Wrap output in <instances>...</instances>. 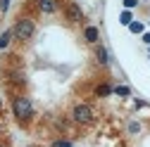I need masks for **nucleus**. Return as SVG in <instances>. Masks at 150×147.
Returning a JSON list of instances; mask_svg holds the SVG:
<instances>
[{"label":"nucleus","instance_id":"39448f33","mask_svg":"<svg viewBox=\"0 0 150 147\" xmlns=\"http://www.w3.org/2000/svg\"><path fill=\"white\" fill-rule=\"evenodd\" d=\"M67 14H69V19H74V22H79L81 17H83V14H81V7H79V5H69V7H67Z\"/></svg>","mask_w":150,"mask_h":147},{"label":"nucleus","instance_id":"4468645a","mask_svg":"<svg viewBox=\"0 0 150 147\" xmlns=\"http://www.w3.org/2000/svg\"><path fill=\"white\" fill-rule=\"evenodd\" d=\"M136 3H138V0H124V5H126V7H134Z\"/></svg>","mask_w":150,"mask_h":147},{"label":"nucleus","instance_id":"20e7f679","mask_svg":"<svg viewBox=\"0 0 150 147\" xmlns=\"http://www.w3.org/2000/svg\"><path fill=\"white\" fill-rule=\"evenodd\" d=\"M38 7H41V12H55L57 10V3L55 0H38Z\"/></svg>","mask_w":150,"mask_h":147},{"label":"nucleus","instance_id":"0eeeda50","mask_svg":"<svg viewBox=\"0 0 150 147\" xmlns=\"http://www.w3.org/2000/svg\"><path fill=\"white\" fill-rule=\"evenodd\" d=\"M14 36V31H5L3 36H0V50H5L7 45H10V38Z\"/></svg>","mask_w":150,"mask_h":147},{"label":"nucleus","instance_id":"9d476101","mask_svg":"<svg viewBox=\"0 0 150 147\" xmlns=\"http://www.w3.org/2000/svg\"><path fill=\"white\" fill-rule=\"evenodd\" d=\"M129 29L134 31V33H141V31H143V24H141V22H131V24H129Z\"/></svg>","mask_w":150,"mask_h":147},{"label":"nucleus","instance_id":"9b49d317","mask_svg":"<svg viewBox=\"0 0 150 147\" xmlns=\"http://www.w3.org/2000/svg\"><path fill=\"white\" fill-rule=\"evenodd\" d=\"M115 93L122 95V97H126V95H129V88H126V85H117V88H115Z\"/></svg>","mask_w":150,"mask_h":147},{"label":"nucleus","instance_id":"1a4fd4ad","mask_svg":"<svg viewBox=\"0 0 150 147\" xmlns=\"http://www.w3.org/2000/svg\"><path fill=\"white\" fill-rule=\"evenodd\" d=\"M107 60H110V57H107V50L100 48V50H98V62H100V64H107Z\"/></svg>","mask_w":150,"mask_h":147},{"label":"nucleus","instance_id":"2eb2a0df","mask_svg":"<svg viewBox=\"0 0 150 147\" xmlns=\"http://www.w3.org/2000/svg\"><path fill=\"white\" fill-rule=\"evenodd\" d=\"M55 147H71V142H55Z\"/></svg>","mask_w":150,"mask_h":147},{"label":"nucleus","instance_id":"f8f14e48","mask_svg":"<svg viewBox=\"0 0 150 147\" xmlns=\"http://www.w3.org/2000/svg\"><path fill=\"white\" fill-rule=\"evenodd\" d=\"M119 22L129 26V24H131V12H122V17H119Z\"/></svg>","mask_w":150,"mask_h":147},{"label":"nucleus","instance_id":"7ed1b4c3","mask_svg":"<svg viewBox=\"0 0 150 147\" xmlns=\"http://www.w3.org/2000/svg\"><path fill=\"white\" fill-rule=\"evenodd\" d=\"M93 119V112H91V107L88 104H79V107H74V121H79V123H88Z\"/></svg>","mask_w":150,"mask_h":147},{"label":"nucleus","instance_id":"ddd939ff","mask_svg":"<svg viewBox=\"0 0 150 147\" xmlns=\"http://www.w3.org/2000/svg\"><path fill=\"white\" fill-rule=\"evenodd\" d=\"M10 7V0H0V10H7Z\"/></svg>","mask_w":150,"mask_h":147},{"label":"nucleus","instance_id":"f257e3e1","mask_svg":"<svg viewBox=\"0 0 150 147\" xmlns=\"http://www.w3.org/2000/svg\"><path fill=\"white\" fill-rule=\"evenodd\" d=\"M14 114H17V119H29L31 116V102L26 97H17L14 100Z\"/></svg>","mask_w":150,"mask_h":147},{"label":"nucleus","instance_id":"dca6fc26","mask_svg":"<svg viewBox=\"0 0 150 147\" xmlns=\"http://www.w3.org/2000/svg\"><path fill=\"white\" fill-rule=\"evenodd\" d=\"M143 41H145V43L150 45V33H145V36H143Z\"/></svg>","mask_w":150,"mask_h":147},{"label":"nucleus","instance_id":"f3484780","mask_svg":"<svg viewBox=\"0 0 150 147\" xmlns=\"http://www.w3.org/2000/svg\"><path fill=\"white\" fill-rule=\"evenodd\" d=\"M0 147H3V145H0Z\"/></svg>","mask_w":150,"mask_h":147},{"label":"nucleus","instance_id":"6e6552de","mask_svg":"<svg viewBox=\"0 0 150 147\" xmlns=\"http://www.w3.org/2000/svg\"><path fill=\"white\" fill-rule=\"evenodd\" d=\"M110 93H112V88H110L107 83H103V85L96 88V95H100V97H105V95H110Z\"/></svg>","mask_w":150,"mask_h":147},{"label":"nucleus","instance_id":"f03ea898","mask_svg":"<svg viewBox=\"0 0 150 147\" xmlns=\"http://www.w3.org/2000/svg\"><path fill=\"white\" fill-rule=\"evenodd\" d=\"M14 36H17V38H31V36H33V22H29V19H22L19 24H17L14 26Z\"/></svg>","mask_w":150,"mask_h":147},{"label":"nucleus","instance_id":"423d86ee","mask_svg":"<svg viewBox=\"0 0 150 147\" xmlns=\"http://www.w3.org/2000/svg\"><path fill=\"white\" fill-rule=\"evenodd\" d=\"M83 36H86V41H88V43H96V41H98V29H96V26H88Z\"/></svg>","mask_w":150,"mask_h":147}]
</instances>
